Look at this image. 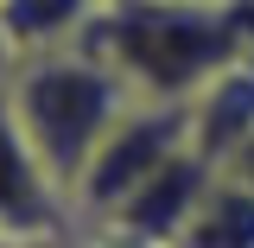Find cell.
Listing matches in <instances>:
<instances>
[{
  "instance_id": "obj_5",
  "label": "cell",
  "mask_w": 254,
  "mask_h": 248,
  "mask_svg": "<svg viewBox=\"0 0 254 248\" xmlns=\"http://www.w3.org/2000/svg\"><path fill=\"white\" fill-rule=\"evenodd\" d=\"M248 140H254V51H242L190 95V147L229 165Z\"/></svg>"
},
{
  "instance_id": "obj_9",
  "label": "cell",
  "mask_w": 254,
  "mask_h": 248,
  "mask_svg": "<svg viewBox=\"0 0 254 248\" xmlns=\"http://www.w3.org/2000/svg\"><path fill=\"white\" fill-rule=\"evenodd\" d=\"M58 248H64V242H58Z\"/></svg>"
},
{
  "instance_id": "obj_7",
  "label": "cell",
  "mask_w": 254,
  "mask_h": 248,
  "mask_svg": "<svg viewBox=\"0 0 254 248\" xmlns=\"http://www.w3.org/2000/svg\"><path fill=\"white\" fill-rule=\"evenodd\" d=\"M95 13H102V0H0V26L19 45V58L76 45Z\"/></svg>"
},
{
  "instance_id": "obj_2",
  "label": "cell",
  "mask_w": 254,
  "mask_h": 248,
  "mask_svg": "<svg viewBox=\"0 0 254 248\" xmlns=\"http://www.w3.org/2000/svg\"><path fill=\"white\" fill-rule=\"evenodd\" d=\"M6 95H13V115L26 127L32 153L45 159V172L64 185V197H76L89 159L102 153V140L140 102L121 83V70L102 64L95 51H83V45H58V51L19 58L13 77H6Z\"/></svg>"
},
{
  "instance_id": "obj_6",
  "label": "cell",
  "mask_w": 254,
  "mask_h": 248,
  "mask_svg": "<svg viewBox=\"0 0 254 248\" xmlns=\"http://www.w3.org/2000/svg\"><path fill=\"white\" fill-rule=\"evenodd\" d=\"M172 248H254V185H242L235 172L216 165L197 217L185 223V236Z\"/></svg>"
},
{
  "instance_id": "obj_8",
  "label": "cell",
  "mask_w": 254,
  "mask_h": 248,
  "mask_svg": "<svg viewBox=\"0 0 254 248\" xmlns=\"http://www.w3.org/2000/svg\"><path fill=\"white\" fill-rule=\"evenodd\" d=\"M13 64H19V45H13V38H6V26H0V83L13 77Z\"/></svg>"
},
{
  "instance_id": "obj_4",
  "label": "cell",
  "mask_w": 254,
  "mask_h": 248,
  "mask_svg": "<svg viewBox=\"0 0 254 248\" xmlns=\"http://www.w3.org/2000/svg\"><path fill=\"white\" fill-rule=\"evenodd\" d=\"M70 223H76L70 197L45 172V159L32 153L26 127L13 115V95L0 83V236H13V242H64Z\"/></svg>"
},
{
  "instance_id": "obj_3",
  "label": "cell",
  "mask_w": 254,
  "mask_h": 248,
  "mask_svg": "<svg viewBox=\"0 0 254 248\" xmlns=\"http://www.w3.org/2000/svg\"><path fill=\"white\" fill-rule=\"evenodd\" d=\"M185 147H190V102H133L115 121V134L102 140V153L89 159L70 210L76 217H115L127 197L153 172H165Z\"/></svg>"
},
{
  "instance_id": "obj_1",
  "label": "cell",
  "mask_w": 254,
  "mask_h": 248,
  "mask_svg": "<svg viewBox=\"0 0 254 248\" xmlns=\"http://www.w3.org/2000/svg\"><path fill=\"white\" fill-rule=\"evenodd\" d=\"M76 45L115 64L140 102H190L248 51L222 0H102Z\"/></svg>"
}]
</instances>
